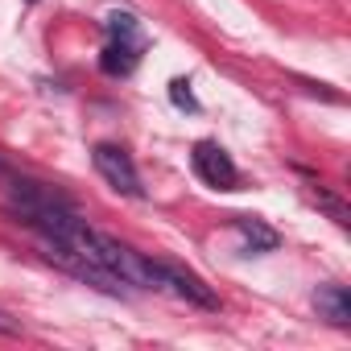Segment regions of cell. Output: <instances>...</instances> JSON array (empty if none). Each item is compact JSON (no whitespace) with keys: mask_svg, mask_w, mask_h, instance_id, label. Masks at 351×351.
<instances>
[{"mask_svg":"<svg viewBox=\"0 0 351 351\" xmlns=\"http://www.w3.org/2000/svg\"><path fill=\"white\" fill-rule=\"evenodd\" d=\"M310 199H314V203H318L335 223H339V228H351V211H347V203H343L339 195H330L322 182H318V186H310Z\"/></svg>","mask_w":351,"mask_h":351,"instance_id":"7","label":"cell"},{"mask_svg":"<svg viewBox=\"0 0 351 351\" xmlns=\"http://www.w3.org/2000/svg\"><path fill=\"white\" fill-rule=\"evenodd\" d=\"M0 165H5V161H0Z\"/></svg>","mask_w":351,"mask_h":351,"instance_id":"11","label":"cell"},{"mask_svg":"<svg viewBox=\"0 0 351 351\" xmlns=\"http://www.w3.org/2000/svg\"><path fill=\"white\" fill-rule=\"evenodd\" d=\"M169 99L178 104V108H186V112H199V99L191 95V83H182V79H173V83H169Z\"/></svg>","mask_w":351,"mask_h":351,"instance_id":"9","label":"cell"},{"mask_svg":"<svg viewBox=\"0 0 351 351\" xmlns=\"http://www.w3.org/2000/svg\"><path fill=\"white\" fill-rule=\"evenodd\" d=\"M91 161H95V169H99V178H104L116 195L141 199V173H136L132 157H128L120 145H95V149H91Z\"/></svg>","mask_w":351,"mask_h":351,"instance_id":"1","label":"cell"},{"mask_svg":"<svg viewBox=\"0 0 351 351\" xmlns=\"http://www.w3.org/2000/svg\"><path fill=\"white\" fill-rule=\"evenodd\" d=\"M0 335H21V322L13 314H5V310H0Z\"/></svg>","mask_w":351,"mask_h":351,"instance_id":"10","label":"cell"},{"mask_svg":"<svg viewBox=\"0 0 351 351\" xmlns=\"http://www.w3.org/2000/svg\"><path fill=\"white\" fill-rule=\"evenodd\" d=\"M104 25H108L112 42H136V46H141V25H136V17H132V13H112Z\"/></svg>","mask_w":351,"mask_h":351,"instance_id":"8","label":"cell"},{"mask_svg":"<svg viewBox=\"0 0 351 351\" xmlns=\"http://www.w3.org/2000/svg\"><path fill=\"white\" fill-rule=\"evenodd\" d=\"M314 306H318V318H326L330 326H351V298L343 285H318Z\"/></svg>","mask_w":351,"mask_h":351,"instance_id":"4","label":"cell"},{"mask_svg":"<svg viewBox=\"0 0 351 351\" xmlns=\"http://www.w3.org/2000/svg\"><path fill=\"white\" fill-rule=\"evenodd\" d=\"M195 173H199L207 186H219V191H236V182H240L236 161L215 141H199L195 145Z\"/></svg>","mask_w":351,"mask_h":351,"instance_id":"2","label":"cell"},{"mask_svg":"<svg viewBox=\"0 0 351 351\" xmlns=\"http://www.w3.org/2000/svg\"><path fill=\"white\" fill-rule=\"evenodd\" d=\"M157 277H161V289H173L178 298H186V302H195L203 310H215L219 306V298L211 293V285H203L195 273H186L178 265H157Z\"/></svg>","mask_w":351,"mask_h":351,"instance_id":"3","label":"cell"},{"mask_svg":"<svg viewBox=\"0 0 351 351\" xmlns=\"http://www.w3.org/2000/svg\"><path fill=\"white\" fill-rule=\"evenodd\" d=\"M236 232H240V240H244L252 252H273V248H277V232L265 228L261 219H240Z\"/></svg>","mask_w":351,"mask_h":351,"instance_id":"6","label":"cell"},{"mask_svg":"<svg viewBox=\"0 0 351 351\" xmlns=\"http://www.w3.org/2000/svg\"><path fill=\"white\" fill-rule=\"evenodd\" d=\"M136 50H141L136 42H112V46L99 54V71H104V75H132L136 62H141Z\"/></svg>","mask_w":351,"mask_h":351,"instance_id":"5","label":"cell"}]
</instances>
